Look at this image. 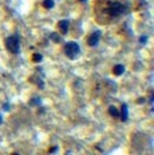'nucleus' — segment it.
<instances>
[{
    "label": "nucleus",
    "mask_w": 154,
    "mask_h": 155,
    "mask_svg": "<svg viewBox=\"0 0 154 155\" xmlns=\"http://www.w3.org/2000/svg\"><path fill=\"white\" fill-rule=\"evenodd\" d=\"M80 52H81V47H80V45L76 42H69L64 46V53L70 59L77 58L78 55H80Z\"/></svg>",
    "instance_id": "f257e3e1"
},
{
    "label": "nucleus",
    "mask_w": 154,
    "mask_h": 155,
    "mask_svg": "<svg viewBox=\"0 0 154 155\" xmlns=\"http://www.w3.org/2000/svg\"><path fill=\"white\" fill-rule=\"evenodd\" d=\"M5 46L11 53H19L20 51V43L18 36H10L5 39Z\"/></svg>",
    "instance_id": "f03ea898"
},
{
    "label": "nucleus",
    "mask_w": 154,
    "mask_h": 155,
    "mask_svg": "<svg viewBox=\"0 0 154 155\" xmlns=\"http://www.w3.org/2000/svg\"><path fill=\"white\" fill-rule=\"evenodd\" d=\"M123 11H124V6L121 2H113L108 8V13L113 17H118V16L122 14Z\"/></svg>",
    "instance_id": "7ed1b4c3"
},
{
    "label": "nucleus",
    "mask_w": 154,
    "mask_h": 155,
    "mask_svg": "<svg viewBox=\"0 0 154 155\" xmlns=\"http://www.w3.org/2000/svg\"><path fill=\"white\" fill-rule=\"evenodd\" d=\"M101 36L102 33L101 31H95L94 33H92V36L88 38V45L89 46H96L101 39Z\"/></svg>",
    "instance_id": "20e7f679"
},
{
    "label": "nucleus",
    "mask_w": 154,
    "mask_h": 155,
    "mask_svg": "<svg viewBox=\"0 0 154 155\" xmlns=\"http://www.w3.org/2000/svg\"><path fill=\"white\" fill-rule=\"evenodd\" d=\"M58 27L63 34H66L68 33V30H69V22L68 20H61L58 23Z\"/></svg>",
    "instance_id": "39448f33"
},
{
    "label": "nucleus",
    "mask_w": 154,
    "mask_h": 155,
    "mask_svg": "<svg viewBox=\"0 0 154 155\" xmlns=\"http://www.w3.org/2000/svg\"><path fill=\"white\" fill-rule=\"evenodd\" d=\"M124 66L121 65V64H118V65H115L114 67H113V73L115 75V76H121L123 75V72H124Z\"/></svg>",
    "instance_id": "423d86ee"
},
{
    "label": "nucleus",
    "mask_w": 154,
    "mask_h": 155,
    "mask_svg": "<svg viewBox=\"0 0 154 155\" xmlns=\"http://www.w3.org/2000/svg\"><path fill=\"white\" fill-rule=\"evenodd\" d=\"M120 116H121V120L123 122H126L127 119H128V108H127V104H124V103L121 107V115Z\"/></svg>",
    "instance_id": "0eeeda50"
},
{
    "label": "nucleus",
    "mask_w": 154,
    "mask_h": 155,
    "mask_svg": "<svg viewBox=\"0 0 154 155\" xmlns=\"http://www.w3.org/2000/svg\"><path fill=\"white\" fill-rule=\"evenodd\" d=\"M108 111H109V114H110L113 117H119V116H120V111H119L118 108H115L114 105H110L109 109H108Z\"/></svg>",
    "instance_id": "6e6552de"
},
{
    "label": "nucleus",
    "mask_w": 154,
    "mask_h": 155,
    "mask_svg": "<svg viewBox=\"0 0 154 155\" xmlns=\"http://www.w3.org/2000/svg\"><path fill=\"white\" fill-rule=\"evenodd\" d=\"M43 6L45 8H48V10H50V8H52L55 6V1L54 0H44L43 1Z\"/></svg>",
    "instance_id": "1a4fd4ad"
},
{
    "label": "nucleus",
    "mask_w": 154,
    "mask_h": 155,
    "mask_svg": "<svg viewBox=\"0 0 154 155\" xmlns=\"http://www.w3.org/2000/svg\"><path fill=\"white\" fill-rule=\"evenodd\" d=\"M50 39H51V40H54L55 43H60V42H61V37L58 36V33H57V32H52V33L50 34Z\"/></svg>",
    "instance_id": "9d476101"
},
{
    "label": "nucleus",
    "mask_w": 154,
    "mask_h": 155,
    "mask_svg": "<svg viewBox=\"0 0 154 155\" xmlns=\"http://www.w3.org/2000/svg\"><path fill=\"white\" fill-rule=\"evenodd\" d=\"M32 61L34 63H40L43 61V56H42L40 53H34V55L32 56Z\"/></svg>",
    "instance_id": "9b49d317"
},
{
    "label": "nucleus",
    "mask_w": 154,
    "mask_h": 155,
    "mask_svg": "<svg viewBox=\"0 0 154 155\" xmlns=\"http://www.w3.org/2000/svg\"><path fill=\"white\" fill-rule=\"evenodd\" d=\"M42 103V99L39 97H33L30 101V105H40Z\"/></svg>",
    "instance_id": "f8f14e48"
},
{
    "label": "nucleus",
    "mask_w": 154,
    "mask_h": 155,
    "mask_svg": "<svg viewBox=\"0 0 154 155\" xmlns=\"http://www.w3.org/2000/svg\"><path fill=\"white\" fill-rule=\"evenodd\" d=\"M147 40H148V37H147V36H142V37L140 38V43H141V44H146Z\"/></svg>",
    "instance_id": "ddd939ff"
},
{
    "label": "nucleus",
    "mask_w": 154,
    "mask_h": 155,
    "mask_svg": "<svg viewBox=\"0 0 154 155\" xmlns=\"http://www.w3.org/2000/svg\"><path fill=\"white\" fill-rule=\"evenodd\" d=\"M4 110H5V111H8V110H10V104H8V103H5V104H4Z\"/></svg>",
    "instance_id": "4468645a"
},
{
    "label": "nucleus",
    "mask_w": 154,
    "mask_h": 155,
    "mask_svg": "<svg viewBox=\"0 0 154 155\" xmlns=\"http://www.w3.org/2000/svg\"><path fill=\"white\" fill-rule=\"evenodd\" d=\"M144 102H145V99H144L142 97H141L140 99H138V103H144Z\"/></svg>",
    "instance_id": "2eb2a0df"
},
{
    "label": "nucleus",
    "mask_w": 154,
    "mask_h": 155,
    "mask_svg": "<svg viewBox=\"0 0 154 155\" xmlns=\"http://www.w3.org/2000/svg\"><path fill=\"white\" fill-rule=\"evenodd\" d=\"M2 123V116H1V115H0V124Z\"/></svg>",
    "instance_id": "dca6fc26"
},
{
    "label": "nucleus",
    "mask_w": 154,
    "mask_h": 155,
    "mask_svg": "<svg viewBox=\"0 0 154 155\" xmlns=\"http://www.w3.org/2000/svg\"><path fill=\"white\" fill-rule=\"evenodd\" d=\"M80 1H82V2H86V1H87V0H80Z\"/></svg>",
    "instance_id": "f3484780"
},
{
    "label": "nucleus",
    "mask_w": 154,
    "mask_h": 155,
    "mask_svg": "<svg viewBox=\"0 0 154 155\" xmlns=\"http://www.w3.org/2000/svg\"><path fill=\"white\" fill-rule=\"evenodd\" d=\"M12 155H19V154H17V153H14V154H12Z\"/></svg>",
    "instance_id": "a211bd4d"
}]
</instances>
